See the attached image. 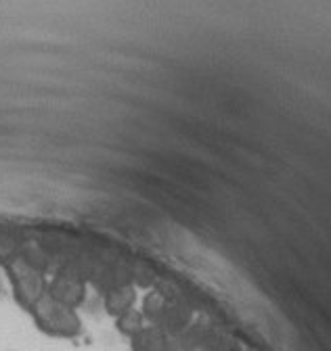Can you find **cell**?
<instances>
[{"label":"cell","mask_w":331,"mask_h":351,"mask_svg":"<svg viewBox=\"0 0 331 351\" xmlns=\"http://www.w3.org/2000/svg\"><path fill=\"white\" fill-rule=\"evenodd\" d=\"M166 337L159 326H143L130 341L133 351H163L166 349Z\"/></svg>","instance_id":"cell-5"},{"label":"cell","mask_w":331,"mask_h":351,"mask_svg":"<svg viewBox=\"0 0 331 351\" xmlns=\"http://www.w3.org/2000/svg\"><path fill=\"white\" fill-rule=\"evenodd\" d=\"M32 314L40 328L55 337H76L82 328L78 314L69 307L53 301L49 295H45L32 307Z\"/></svg>","instance_id":"cell-1"},{"label":"cell","mask_w":331,"mask_h":351,"mask_svg":"<svg viewBox=\"0 0 331 351\" xmlns=\"http://www.w3.org/2000/svg\"><path fill=\"white\" fill-rule=\"evenodd\" d=\"M11 282L15 287L17 301L32 310V307L47 295V280L38 268H34L30 261L17 259L9 266Z\"/></svg>","instance_id":"cell-2"},{"label":"cell","mask_w":331,"mask_h":351,"mask_svg":"<svg viewBox=\"0 0 331 351\" xmlns=\"http://www.w3.org/2000/svg\"><path fill=\"white\" fill-rule=\"evenodd\" d=\"M135 301H137V291L130 285H117L107 291L105 295V310L111 316H122L130 310H135Z\"/></svg>","instance_id":"cell-4"},{"label":"cell","mask_w":331,"mask_h":351,"mask_svg":"<svg viewBox=\"0 0 331 351\" xmlns=\"http://www.w3.org/2000/svg\"><path fill=\"white\" fill-rule=\"evenodd\" d=\"M47 295L53 301L69 307V310H76V307L87 297V285H84V280L73 276V274H59L47 287Z\"/></svg>","instance_id":"cell-3"},{"label":"cell","mask_w":331,"mask_h":351,"mask_svg":"<svg viewBox=\"0 0 331 351\" xmlns=\"http://www.w3.org/2000/svg\"><path fill=\"white\" fill-rule=\"evenodd\" d=\"M115 326L122 335H126V337H135L143 326H145V318L141 314V310H130L126 314H122L115 318Z\"/></svg>","instance_id":"cell-7"},{"label":"cell","mask_w":331,"mask_h":351,"mask_svg":"<svg viewBox=\"0 0 331 351\" xmlns=\"http://www.w3.org/2000/svg\"><path fill=\"white\" fill-rule=\"evenodd\" d=\"M166 312V301L159 293H149L145 299H143V305H141V314L145 320L153 322L155 326L159 324L161 316Z\"/></svg>","instance_id":"cell-6"}]
</instances>
